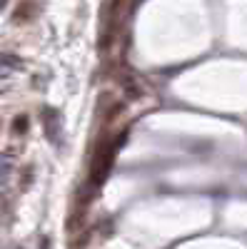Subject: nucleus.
<instances>
[{
    "label": "nucleus",
    "mask_w": 247,
    "mask_h": 249,
    "mask_svg": "<svg viewBox=\"0 0 247 249\" xmlns=\"http://www.w3.org/2000/svg\"><path fill=\"white\" fill-rule=\"evenodd\" d=\"M35 15V5L30 3V0H25V3H20L18 10H15V20L18 23H23V20H30Z\"/></svg>",
    "instance_id": "20e7f679"
},
{
    "label": "nucleus",
    "mask_w": 247,
    "mask_h": 249,
    "mask_svg": "<svg viewBox=\"0 0 247 249\" xmlns=\"http://www.w3.org/2000/svg\"><path fill=\"white\" fill-rule=\"evenodd\" d=\"M5 5H8V0H0V10H3Z\"/></svg>",
    "instance_id": "423d86ee"
},
{
    "label": "nucleus",
    "mask_w": 247,
    "mask_h": 249,
    "mask_svg": "<svg viewBox=\"0 0 247 249\" xmlns=\"http://www.w3.org/2000/svg\"><path fill=\"white\" fill-rule=\"evenodd\" d=\"M120 85L125 88V92L133 97V100H137V97H142V88L137 85V80L130 75V72H120Z\"/></svg>",
    "instance_id": "7ed1b4c3"
},
{
    "label": "nucleus",
    "mask_w": 247,
    "mask_h": 249,
    "mask_svg": "<svg viewBox=\"0 0 247 249\" xmlns=\"http://www.w3.org/2000/svg\"><path fill=\"white\" fill-rule=\"evenodd\" d=\"M40 120H43V127H45L48 140H50L53 144H57V142H60V135H63V122H60L57 110L45 107V110H43V115H40Z\"/></svg>",
    "instance_id": "f03ea898"
},
{
    "label": "nucleus",
    "mask_w": 247,
    "mask_h": 249,
    "mask_svg": "<svg viewBox=\"0 0 247 249\" xmlns=\"http://www.w3.org/2000/svg\"><path fill=\"white\" fill-rule=\"evenodd\" d=\"M125 135H128V132H120V135H115V137H105V140L100 142V147L95 150L93 162H90V187H93V190H97V187L108 179L113 164H115V157H117L120 144L125 142Z\"/></svg>",
    "instance_id": "f257e3e1"
},
{
    "label": "nucleus",
    "mask_w": 247,
    "mask_h": 249,
    "mask_svg": "<svg viewBox=\"0 0 247 249\" xmlns=\"http://www.w3.org/2000/svg\"><path fill=\"white\" fill-rule=\"evenodd\" d=\"M10 132H13L15 137L25 135V132H28V117H25V115H18V117L13 120V127H10Z\"/></svg>",
    "instance_id": "39448f33"
}]
</instances>
